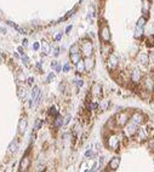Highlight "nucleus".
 <instances>
[{"label": "nucleus", "mask_w": 154, "mask_h": 172, "mask_svg": "<svg viewBox=\"0 0 154 172\" xmlns=\"http://www.w3.org/2000/svg\"><path fill=\"white\" fill-rule=\"evenodd\" d=\"M22 44H23V46H27V45H28V40H27V39H24V40L22 41Z\"/></svg>", "instance_id": "obj_46"}, {"label": "nucleus", "mask_w": 154, "mask_h": 172, "mask_svg": "<svg viewBox=\"0 0 154 172\" xmlns=\"http://www.w3.org/2000/svg\"><path fill=\"white\" fill-rule=\"evenodd\" d=\"M131 80H132L133 82H138V81L141 80V72H139V69H133V70H132Z\"/></svg>", "instance_id": "obj_15"}, {"label": "nucleus", "mask_w": 154, "mask_h": 172, "mask_svg": "<svg viewBox=\"0 0 154 172\" xmlns=\"http://www.w3.org/2000/svg\"><path fill=\"white\" fill-rule=\"evenodd\" d=\"M7 24H9V26H11L12 28H15V29H16V30H17V32L20 33V34H26V30H24L23 28L18 27V26H17L16 23H14V22H11V21H7Z\"/></svg>", "instance_id": "obj_20"}, {"label": "nucleus", "mask_w": 154, "mask_h": 172, "mask_svg": "<svg viewBox=\"0 0 154 172\" xmlns=\"http://www.w3.org/2000/svg\"><path fill=\"white\" fill-rule=\"evenodd\" d=\"M75 65H76V72H78V73H84V72H85V64H84V61L80 59Z\"/></svg>", "instance_id": "obj_21"}, {"label": "nucleus", "mask_w": 154, "mask_h": 172, "mask_svg": "<svg viewBox=\"0 0 154 172\" xmlns=\"http://www.w3.org/2000/svg\"><path fill=\"white\" fill-rule=\"evenodd\" d=\"M148 59H149L150 62H154V51H152V52L149 53V56H148Z\"/></svg>", "instance_id": "obj_36"}, {"label": "nucleus", "mask_w": 154, "mask_h": 172, "mask_svg": "<svg viewBox=\"0 0 154 172\" xmlns=\"http://www.w3.org/2000/svg\"><path fill=\"white\" fill-rule=\"evenodd\" d=\"M136 133H137V138H138L139 142L147 139V137H148V132H147L146 129L144 130H138V131H136Z\"/></svg>", "instance_id": "obj_14"}, {"label": "nucleus", "mask_w": 154, "mask_h": 172, "mask_svg": "<svg viewBox=\"0 0 154 172\" xmlns=\"http://www.w3.org/2000/svg\"><path fill=\"white\" fill-rule=\"evenodd\" d=\"M76 85H78V86H79V87H81V86L84 85L83 80H76Z\"/></svg>", "instance_id": "obj_40"}, {"label": "nucleus", "mask_w": 154, "mask_h": 172, "mask_svg": "<svg viewBox=\"0 0 154 172\" xmlns=\"http://www.w3.org/2000/svg\"><path fill=\"white\" fill-rule=\"evenodd\" d=\"M17 95H18L20 100H24V97H26V95H27L26 89L22 87V86H18V87H17Z\"/></svg>", "instance_id": "obj_19"}, {"label": "nucleus", "mask_w": 154, "mask_h": 172, "mask_svg": "<svg viewBox=\"0 0 154 172\" xmlns=\"http://www.w3.org/2000/svg\"><path fill=\"white\" fill-rule=\"evenodd\" d=\"M40 100H41V92H40L38 86H34L33 91H32V97H30V101H29V106L30 107L38 106V103H39Z\"/></svg>", "instance_id": "obj_2"}, {"label": "nucleus", "mask_w": 154, "mask_h": 172, "mask_svg": "<svg viewBox=\"0 0 154 172\" xmlns=\"http://www.w3.org/2000/svg\"><path fill=\"white\" fill-rule=\"evenodd\" d=\"M0 62H3V55L0 53Z\"/></svg>", "instance_id": "obj_49"}, {"label": "nucleus", "mask_w": 154, "mask_h": 172, "mask_svg": "<svg viewBox=\"0 0 154 172\" xmlns=\"http://www.w3.org/2000/svg\"><path fill=\"white\" fill-rule=\"evenodd\" d=\"M51 67H52L56 72H61V64H59L58 62H56V61L52 62V63H51Z\"/></svg>", "instance_id": "obj_27"}, {"label": "nucleus", "mask_w": 154, "mask_h": 172, "mask_svg": "<svg viewBox=\"0 0 154 172\" xmlns=\"http://www.w3.org/2000/svg\"><path fill=\"white\" fill-rule=\"evenodd\" d=\"M91 93H92V96H94V97L100 98V97H101V95H102V87H101V85H98V84H94V85H92V89H91Z\"/></svg>", "instance_id": "obj_8"}, {"label": "nucleus", "mask_w": 154, "mask_h": 172, "mask_svg": "<svg viewBox=\"0 0 154 172\" xmlns=\"http://www.w3.org/2000/svg\"><path fill=\"white\" fill-rule=\"evenodd\" d=\"M138 58H139V61H141L143 64H147V62H148V55H147V56H146V55H139Z\"/></svg>", "instance_id": "obj_29"}, {"label": "nucleus", "mask_w": 154, "mask_h": 172, "mask_svg": "<svg viewBox=\"0 0 154 172\" xmlns=\"http://www.w3.org/2000/svg\"><path fill=\"white\" fill-rule=\"evenodd\" d=\"M84 64H85V70H88V72L92 70L95 67V59L92 58V56L86 57V59L84 61Z\"/></svg>", "instance_id": "obj_10"}, {"label": "nucleus", "mask_w": 154, "mask_h": 172, "mask_svg": "<svg viewBox=\"0 0 154 172\" xmlns=\"http://www.w3.org/2000/svg\"><path fill=\"white\" fill-rule=\"evenodd\" d=\"M27 126H28V121H27L24 118H22V119L20 120V122H18V132H20L21 135H23V133L26 132V130H27Z\"/></svg>", "instance_id": "obj_13"}, {"label": "nucleus", "mask_w": 154, "mask_h": 172, "mask_svg": "<svg viewBox=\"0 0 154 172\" xmlns=\"http://www.w3.org/2000/svg\"><path fill=\"white\" fill-rule=\"evenodd\" d=\"M143 120H144V118H143V115L141 114V113H133L132 114V116H131V122L132 124H135V125H141L142 122H143Z\"/></svg>", "instance_id": "obj_6"}, {"label": "nucleus", "mask_w": 154, "mask_h": 172, "mask_svg": "<svg viewBox=\"0 0 154 172\" xmlns=\"http://www.w3.org/2000/svg\"><path fill=\"white\" fill-rule=\"evenodd\" d=\"M69 120H70V116H69V115H68V116H67V118H66V120H64V121H63V124H66V125H67V124H68V122H69Z\"/></svg>", "instance_id": "obj_43"}, {"label": "nucleus", "mask_w": 154, "mask_h": 172, "mask_svg": "<svg viewBox=\"0 0 154 172\" xmlns=\"http://www.w3.org/2000/svg\"><path fill=\"white\" fill-rule=\"evenodd\" d=\"M55 78V73H50L49 75H47V79H46V81L47 82H51V80Z\"/></svg>", "instance_id": "obj_33"}, {"label": "nucleus", "mask_w": 154, "mask_h": 172, "mask_svg": "<svg viewBox=\"0 0 154 172\" xmlns=\"http://www.w3.org/2000/svg\"><path fill=\"white\" fill-rule=\"evenodd\" d=\"M144 24H146V18H144V17H141V18L137 21V27H138V28H143Z\"/></svg>", "instance_id": "obj_26"}, {"label": "nucleus", "mask_w": 154, "mask_h": 172, "mask_svg": "<svg viewBox=\"0 0 154 172\" xmlns=\"http://www.w3.org/2000/svg\"><path fill=\"white\" fill-rule=\"evenodd\" d=\"M146 86L148 87V90H153L154 84H153V81H152L150 79H147V80H146Z\"/></svg>", "instance_id": "obj_28"}, {"label": "nucleus", "mask_w": 154, "mask_h": 172, "mask_svg": "<svg viewBox=\"0 0 154 172\" xmlns=\"http://www.w3.org/2000/svg\"><path fill=\"white\" fill-rule=\"evenodd\" d=\"M17 148H18V142H17V141H14V142H11L10 145H9V151H10L11 154H14V153L17 150Z\"/></svg>", "instance_id": "obj_22"}, {"label": "nucleus", "mask_w": 154, "mask_h": 172, "mask_svg": "<svg viewBox=\"0 0 154 172\" xmlns=\"http://www.w3.org/2000/svg\"><path fill=\"white\" fill-rule=\"evenodd\" d=\"M72 30V26H69V27H67V29H66V33H69Z\"/></svg>", "instance_id": "obj_47"}, {"label": "nucleus", "mask_w": 154, "mask_h": 172, "mask_svg": "<svg viewBox=\"0 0 154 172\" xmlns=\"http://www.w3.org/2000/svg\"><path fill=\"white\" fill-rule=\"evenodd\" d=\"M91 155H92V151H91V149H89V150L85 153V156H86V158H89V156H91Z\"/></svg>", "instance_id": "obj_42"}, {"label": "nucleus", "mask_w": 154, "mask_h": 172, "mask_svg": "<svg viewBox=\"0 0 154 172\" xmlns=\"http://www.w3.org/2000/svg\"><path fill=\"white\" fill-rule=\"evenodd\" d=\"M50 114H52V115H57L58 113H57V109L55 108V107H52L51 109H50Z\"/></svg>", "instance_id": "obj_35"}, {"label": "nucleus", "mask_w": 154, "mask_h": 172, "mask_svg": "<svg viewBox=\"0 0 154 172\" xmlns=\"http://www.w3.org/2000/svg\"><path fill=\"white\" fill-rule=\"evenodd\" d=\"M69 57H70V62H73L74 64H76L80 59H81V55L79 52H75V53H69Z\"/></svg>", "instance_id": "obj_16"}, {"label": "nucleus", "mask_w": 154, "mask_h": 172, "mask_svg": "<svg viewBox=\"0 0 154 172\" xmlns=\"http://www.w3.org/2000/svg\"><path fill=\"white\" fill-rule=\"evenodd\" d=\"M22 57H23V63H24L26 65H28V62H29V58H28V57H26L24 55H22Z\"/></svg>", "instance_id": "obj_37"}, {"label": "nucleus", "mask_w": 154, "mask_h": 172, "mask_svg": "<svg viewBox=\"0 0 154 172\" xmlns=\"http://www.w3.org/2000/svg\"><path fill=\"white\" fill-rule=\"evenodd\" d=\"M119 164H120V158H113L108 164V168L112 171H115L119 167Z\"/></svg>", "instance_id": "obj_11"}, {"label": "nucleus", "mask_w": 154, "mask_h": 172, "mask_svg": "<svg viewBox=\"0 0 154 172\" xmlns=\"http://www.w3.org/2000/svg\"><path fill=\"white\" fill-rule=\"evenodd\" d=\"M108 147L113 150H117L119 148V137L118 136H110L108 138Z\"/></svg>", "instance_id": "obj_5"}, {"label": "nucleus", "mask_w": 154, "mask_h": 172, "mask_svg": "<svg viewBox=\"0 0 154 172\" xmlns=\"http://www.w3.org/2000/svg\"><path fill=\"white\" fill-rule=\"evenodd\" d=\"M150 9V3L149 0H142V12L143 14H147Z\"/></svg>", "instance_id": "obj_18"}, {"label": "nucleus", "mask_w": 154, "mask_h": 172, "mask_svg": "<svg viewBox=\"0 0 154 172\" xmlns=\"http://www.w3.org/2000/svg\"><path fill=\"white\" fill-rule=\"evenodd\" d=\"M80 49H81V52L85 57H90L92 56V52H94V46H92V43L90 40H84L80 45Z\"/></svg>", "instance_id": "obj_1"}, {"label": "nucleus", "mask_w": 154, "mask_h": 172, "mask_svg": "<svg viewBox=\"0 0 154 172\" xmlns=\"http://www.w3.org/2000/svg\"><path fill=\"white\" fill-rule=\"evenodd\" d=\"M136 131H137V125H135V124H126V130H125V135L127 136V137H132L135 133H136Z\"/></svg>", "instance_id": "obj_7"}, {"label": "nucleus", "mask_w": 154, "mask_h": 172, "mask_svg": "<svg viewBox=\"0 0 154 172\" xmlns=\"http://www.w3.org/2000/svg\"><path fill=\"white\" fill-rule=\"evenodd\" d=\"M100 35H101V39H102L103 43H109V41H110V32H109V27H108V26H103V27L101 28Z\"/></svg>", "instance_id": "obj_4"}, {"label": "nucleus", "mask_w": 154, "mask_h": 172, "mask_svg": "<svg viewBox=\"0 0 154 172\" xmlns=\"http://www.w3.org/2000/svg\"><path fill=\"white\" fill-rule=\"evenodd\" d=\"M62 125H63V119L57 114V118H56V120H55V127H56V129H59Z\"/></svg>", "instance_id": "obj_23"}, {"label": "nucleus", "mask_w": 154, "mask_h": 172, "mask_svg": "<svg viewBox=\"0 0 154 172\" xmlns=\"http://www.w3.org/2000/svg\"><path fill=\"white\" fill-rule=\"evenodd\" d=\"M95 16V11H94V7L91 6L90 7V11H89V20L90 21H92V17Z\"/></svg>", "instance_id": "obj_32"}, {"label": "nucleus", "mask_w": 154, "mask_h": 172, "mask_svg": "<svg viewBox=\"0 0 154 172\" xmlns=\"http://www.w3.org/2000/svg\"><path fill=\"white\" fill-rule=\"evenodd\" d=\"M58 51H59V49H58V47H55V49H53V53H52V55H53V56H58V53H59Z\"/></svg>", "instance_id": "obj_38"}, {"label": "nucleus", "mask_w": 154, "mask_h": 172, "mask_svg": "<svg viewBox=\"0 0 154 172\" xmlns=\"http://www.w3.org/2000/svg\"><path fill=\"white\" fill-rule=\"evenodd\" d=\"M28 84H29V85L33 84V78H29V79H28Z\"/></svg>", "instance_id": "obj_48"}, {"label": "nucleus", "mask_w": 154, "mask_h": 172, "mask_svg": "<svg viewBox=\"0 0 154 172\" xmlns=\"http://www.w3.org/2000/svg\"><path fill=\"white\" fill-rule=\"evenodd\" d=\"M41 49H43L44 55H47V53H50V51H51V46H50V44H49L47 41H45V40L41 43Z\"/></svg>", "instance_id": "obj_17"}, {"label": "nucleus", "mask_w": 154, "mask_h": 172, "mask_svg": "<svg viewBox=\"0 0 154 172\" xmlns=\"http://www.w3.org/2000/svg\"><path fill=\"white\" fill-rule=\"evenodd\" d=\"M61 38H62V34H61V33H59V34H57V35L55 36V39H56V40H61Z\"/></svg>", "instance_id": "obj_44"}, {"label": "nucleus", "mask_w": 154, "mask_h": 172, "mask_svg": "<svg viewBox=\"0 0 154 172\" xmlns=\"http://www.w3.org/2000/svg\"><path fill=\"white\" fill-rule=\"evenodd\" d=\"M41 124H43V121L39 119V120H37V122H35V125H34V130L37 131V130H39L40 127H41Z\"/></svg>", "instance_id": "obj_31"}, {"label": "nucleus", "mask_w": 154, "mask_h": 172, "mask_svg": "<svg viewBox=\"0 0 154 172\" xmlns=\"http://www.w3.org/2000/svg\"><path fill=\"white\" fill-rule=\"evenodd\" d=\"M29 166H30V159L29 156H24L20 162V171H26L29 168Z\"/></svg>", "instance_id": "obj_9"}, {"label": "nucleus", "mask_w": 154, "mask_h": 172, "mask_svg": "<svg viewBox=\"0 0 154 172\" xmlns=\"http://www.w3.org/2000/svg\"><path fill=\"white\" fill-rule=\"evenodd\" d=\"M69 69H70V65L67 63V64H64V67H63V70L64 72H69Z\"/></svg>", "instance_id": "obj_39"}, {"label": "nucleus", "mask_w": 154, "mask_h": 172, "mask_svg": "<svg viewBox=\"0 0 154 172\" xmlns=\"http://www.w3.org/2000/svg\"><path fill=\"white\" fill-rule=\"evenodd\" d=\"M117 65H118V57L115 55H110L108 58V67L110 69H115Z\"/></svg>", "instance_id": "obj_12"}, {"label": "nucleus", "mask_w": 154, "mask_h": 172, "mask_svg": "<svg viewBox=\"0 0 154 172\" xmlns=\"http://www.w3.org/2000/svg\"><path fill=\"white\" fill-rule=\"evenodd\" d=\"M143 33V28H138L136 27V32H135V38H139Z\"/></svg>", "instance_id": "obj_30"}, {"label": "nucleus", "mask_w": 154, "mask_h": 172, "mask_svg": "<svg viewBox=\"0 0 154 172\" xmlns=\"http://www.w3.org/2000/svg\"><path fill=\"white\" fill-rule=\"evenodd\" d=\"M39 47H40V44H39V43H35V44L33 45V49H34V50H39Z\"/></svg>", "instance_id": "obj_41"}, {"label": "nucleus", "mask_w": 154, "mask_h": 172, "mask_svg": "<svg viewBox=\"0 0 154 172\" xmlns=\"http://www.w3.org/2000/svg\"><path fill=\"white\" fill-rule=\"evenodd\" d=\"M148 147H149L150 149H154V138H153V139H149V142H148Z\"/></svg>", "instance_id": "obj_34"}, {"label": "nucleus", "mask_w": 154, "mask_h": 172, "mask_svg": "<svg viewBox=\"0 0 154 172\" xmlns=\"http://www.w3.org/2000/svg\"><path fill=\"white\" fill-rule=\"evenodd\" d=\"M17 50H18V52H20L21 55H24V53H23V47H22V46H20Z\"/></svg>", "instance_id": "obj_45"}, {"label": "nucleus", "mask_w": 154, "mask_h": 172, "mask_svg": "<svg viewBox=\"0 0 154 172\" xmlns=\"http://www.w3.org/2000/svg\"><path fill=\"white\" fill-rule=\"evenodd\" d=\"M108 106H109V102H108V101H102V102L100 103V109H101V110H106V109L108 108Z\"/></svg>", "instance_id": "obj_25"}, {"label": "nucleus", "mask_w": 154, "mask_h": 172, "mask_svg": "<svg viewBox=\"0 0 154 172\" xmlns=\"http://www.w3.org/2000/svg\"><path fill=\"white\" fill-rule=\"evenodd\" d=\"M79 49H80V46H79L78 44H74V45H72V46H70L69 53H75V52H79Z\"/></svg>", "instance_id": "obj_24"}, {"label": "nucleus", "mask_w": 154, "mask_h": 172, "mask_svg": "<svg viewBox=\"0 0 154 172\" xmlns=\"http://www.w3.org/2000/svg\"><path fill=\"white\" fill-rule=\"evenodd\" d=\"M127 120H129V113L127 112H121V113H119L118 115H117V120H115V122H117V125L118 126H125L126 124H127Z\"/></svg>", "instance_id": "obj_3"}]
</instances>
